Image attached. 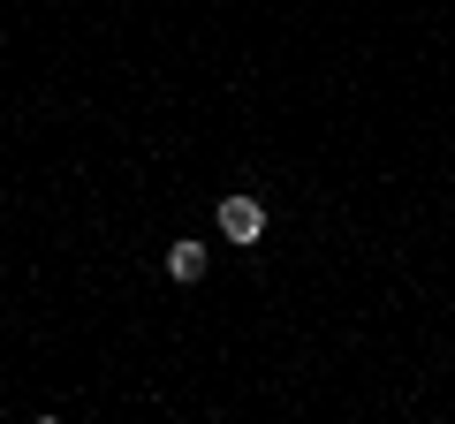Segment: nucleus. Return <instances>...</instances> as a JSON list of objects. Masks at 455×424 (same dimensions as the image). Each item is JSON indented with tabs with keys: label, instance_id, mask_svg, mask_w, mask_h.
I'll return each mask as SVG.
<instances>
[{
	"label": "nucleus",
	"instance_id": "obj_1",
	"mask_svg": "<svg viewBox=\"0 0 455 424\" xmlns=\"http://www.w3.org/2000/svg\"><path fill=\"white\" fill-rule=\"evenodd\" d=\"M212 220H220V235H228V243H259V235H266V205H259L251 190H228Z\"/></svg>",
	"mask_w": 455,
	"mask_h": 424
},
{
	"label": "nucleus",
	"instance_id": "obj_2",
	"mask_svg": "<svg viewBox=\"0 0 455 424\" xmlns=\"http://www.w3.org/2000/svg\"><path fill=\"white\" fill-rule=\"evenodd\" d=\"M167 280H205V250H197V235H182V243H167Z\"/></svg>",
	"mask_w": 455,
	"mask_h": 424
}]
</instances>
